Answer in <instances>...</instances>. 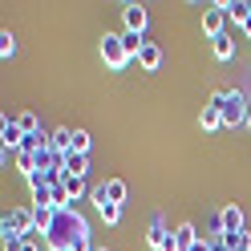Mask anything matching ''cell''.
I'll return each instance as SVG.
<instances>
[{"label": "cell", "mask_w": 251, "mask_h": 251, "mask_svg": "<svg viewBox=\"0 0 251 251\" xmlns=\"http://www.w3.org/2000/svg\"><path fill=\"white\" fill-rule=\"evenodd\" d=\"M138 65H142L146 73H154V69L162 65V49H158L154 41H146V45H142V53H138Z\"/></svg>", "instance_id": "11"}, {"label": "cell", "mask_w": 251, "mask_h": 251, "mask_svg": "<svg viewBox=\"0 0 251 251\" xmlns=\"http://www.w3.org/2000/svg\"><path fill=\"white\" fill-rule=\"evenodd\" d=\"M199 126H202V130H219V126H223V114L207 101V105H202V114H199Z\"/></svg>", "instance_id": "16"}, {"label": "cell", "mask_w": 251, "mask_h": 251, "mask_svg": "<svg viewBox=\"0 0 251 251\" xmlns=\"http://www.w3.org/2000/svg\"><path fill=\"white\" fill-rule=\"evenodd\" d=\"M243 126H247V130H251V109H247V122H243Z\"/></svg>", "instance_id": "25"}, {"label": "cell", "mask_w": 251, "mask_h": 251, "mask_svg": "<svg viewBox=\"0 0 251 251\" xmlns=\"http://www.w3.org/2000/svg\"><path fill=\"white\" fill-rule=\"evenodd\" d=\"M219 223H223V235H239V231H247V227H243V207H239V202H223Z\"/></svg>", "instance_id": "4"}, {"label": "cell", "mask_w": 251, "mask_h": 251, "mask_svg": "<svg viewBox=\"0 0 251 251\" xmlns=\"http://www.w3.org/2000/svg\"><path fill=\"white\" fill-rule=\"evenodd\" d=\"M89 146H93L89 130H73V154H89Z\"/></svg>", "instance_id": "19"}, {"label": "cell", "mask_w": 251, "mask_h": 251, "mask_svg": "<svg viewBox=\"0 0 251 251\" xmlns=\"http://www.w3.org/2000/svg\"><path fill=\"white\" fill-rule=\"evenodd\" d=\"M239 28H243V33H247V37H251V17H247V21H243V25H239Z\"/></svg>", "instance_id": "24"}, {"label": "cell", "mask_w": 251, "mask_h": 251, "mask_svg": "<svg viewBox=\"0 0 251 251\" xmlns=\"http://www.w3.org/2000/svg\"><path fill=\"white\" fill-rule=\"evenodd\" d=\"M93 191H98L105 202H118V207H122V202H126V195H130V186H126L122 178H105L101 186H93Z\"/></svg>", "instance_id": "8"}, {"label": "cell", "mask_w": 251, "mask_h": 251, "mask_svg": "<svg viewBox=\"0 0 251 251\" xmlns=\"http://www.w3.org/2000/svg\"><path fill=\"white\" fill-rule=\"evenodd\" d=\"M122 21H126V33H134V37H142L146 25H150V17H146L142 4H122Z\"/></svg>", "instance_id": "3"}, {"label": "cell", "mask_w": 251, "mask_h": 251, "mask_svg": "<svg viewBox=\"0 0 251 251\" xmlns=\"http://www.w3.org/2000/svg\"><path fill=\"white\" fill-rule=\"evenodd\" d=\"M93 207H98L101 223H109V227H114V223H122V207H118V202H105L98 191H93Z\"/></svg>", "instance_id": "10"}, {"label": "cell", "mask_w": 251, "mask_h": 251, "mask_svg": "<svg viewBox=\"0 0 251 251\" xmlns=\"http://www.w3.org/2000/svg\"><path fill=\"white\" fill-rule=\"evenodd\" d=\"M17 122H21V130H25V134H41V126H37V114H21Z\"/></svg>", "instance_id": "22"}, {"label": "cell", "mask_w": 251, "mask_h": 251, "mask_svg": "<svg viewBox=\"0 0 251 251\" xmlns=\"http://www.w3.org/2000/svg\"><path fill=\"white\" fill-rule=\"evenodd\" d=\"M211 49H215V57H219V61H231V57H235V41H231V33L215 37V41H211Z\"/></svg>", "instance_id": "15"}, {"label": "cell", "mask_w": 251, "mask_h": 251, "mask_svg": "<svg viewBox=\"0 0 251 251\" xmlns=\"http://www.w3.org/2000/svg\"><path fill=\"white\" fill-rule=\"evenodd\" d=\"M101 57H105V65H109V69H126V65H130V57H126V45H122L118 33H105V37H101Z\"/></svg>", "instance_id": "2"}, {"label": "cell", "mask_w": 251, "mask_h": 251, "mask_svg": "<svg viewBox=\"0 0 251 251\" xmlns=\"http://www.w3.org/2000/svg\"><path fill=\"white\" fill-rule=\"evenodd\" d=\"M219 8H223V12H227V17H231L235 25H243V21L251 17V0H223Z\"/></svg>", "instance_id": "12"}, {"label": "cell", "mask_w": 251, "mask_h": 251, "mask_svg": "<svg viewBox=\"0 0 251 251\" xmlns=\"http://www.w3.org/2000/svg\"><path fill=\"white\" fill-rule=\"evenodd\" d=\"M223 25H227V12L219 8V4L202 8V33H207L211 41H215V37H223Z\"/></svg>", "instance_id": "5"}, {"label": "cell", "mask_w": 251, "mask_h": 251, "mask_svg": "<svg viewBox=\"0 0 251 251\" xmlns=\"http://www.w3.org/2000/svg\"><path fill=\"white\" fill-rule=\"evenodd\" d=\"M98 251H105V247H98Z\"/></svg>", "instance_id": "26"}, {"label": "cell", "mask_w": 251, "mask_h": 251, "mask_svg": "<svg viewBox=\"0 0 251 251\" xmlns=\"http://www.w3.org/2000/svg\"><path fill=\"white\" fill-rule=\"evenodd\" d=\"M211 105L223 114V126H243L247 122V109H251L239 89H215L211 93Z\"/></svg>", "instance_id": "1"}, {"label": "cell", "mask_w": 251, "mask_h": 251, "mask_svg": "<svg viewBox=\"0 0 251 251\" xmlns=\"http://www.w3.org/2000/svg\"><path fill=\"white\" fill-rule=\"evenodd\" d=\"M170 235H175V231L166 227V219H162V215H154V219H150V231H146V243H150L154 251H162V247L170 243Z\"/></svg>", "instance_id": "6"}, {"label": "cell", "mask_w": 251, "mask_h": 251, "mask_svg": "<svg viewBox=\"0 0 251 251\" xmlns=\"http://www.w3.org/2000/svg\"><path fill=\"white\" fill-rule=\"evenodd\" d=\"M0 142H4V154H8V150H21L25 130H21V122H17V118H4V126H0Z\"/></svg>", "instance_id": "7"}, {"label": "cell", "mask_w": 251, "mask_h": 251, "mask_svg": "<svg viewBox=\"0 0 251 251\" xmlns=\"http://www.w3.org/2000/svg\"><path fill=\"white\" fill-rule=\"evenodd\" d=\"M17 251H41V247H37V239H25V243H21Z\"/></svg>", "instance_id": "23"}, {"label": "cell", "mask_w": 251, "mask_h": 251, "mask_svg": "<svg viewBox=\"0 0 251 251\" xmlns=\"http://www.w3.org/2000/svg\"><path fill=\"white\" fill-rule=\"evenodd\" d=\"M223 243L231 251H251V231H239V235H223Z\"/></svg>", "instance_id": "17"}, {"label": "cell", "mask_w": 251, "mask_h": 251, "mask_svg": "<svg viewBox=\"0 0 251 251\" xmlns=\"http://www.w3.org/2000/svg\"><path fill=\"white\" fill-rule=\"evenodd\" d=\"M122 45H126V57H138V53H142V45H146V37H134V33H122Z\"/></svg>", "instance_id": "18"}, {"label": "cell", "mask_w": 251, "mask_h": 251, "mask_svg": "<svg viewBox=\"0 0 251 251\" xmlns=\"http://www.w3.org/2000/svg\"><path fill=\"white\" fill-rule=\"evenodd\" d=\"M61 182H65V191H69V199H81V195H85V178H73V175H65Z\"/></svg>", "instance_id": "20"}, {"label": "cell", "mask_w": 251, "mask_h": 251, "mask_svg": "<svg viewBox=\"0 0 251 251\" xmlns=\"http://www.w3.org/2000/svg\"><path fill=\"white\" fill-rule=\"evenodd\" d=\"M49 146H53L57 154H69V150H73V130H69V126L53 130V134H49Z\"/></svg>", "instance_id": "14"}, {"label": "cell", "mask_w": 251, "mask_h": 251, "mask_svg": "<svg viewBox=\"0 0 251 251\" xmlns=\"http://www.w3.org/2000/svg\"><path fill=\"white\" fill-rule=\"evenodd\" d=\"M12 53H17V37H12V33H8V28H4V33H0V57H4V61H8Z\"/></svg>", "instance_id": "21"}, {"label": "cell", "mask_w": 251, "mask_h": 251, "mask_svg": "<svg viewBox=\"0 0 251 251\" xmlns=\"http://www.w3.org/2000/svg\"><path fill=\"white\" fill-rule=\"evenodd\" d=\"M199 239H202V235L195 231V223H178V227H175V247H178V251H191Z\"/></svg>", "instance_id": "9"}, {"label": "cell", "mask_w": 251, "mask_h": 251, "mask_svg": "<svg viewBox=\"0 0 251 251\" xmlns=\"http://www.w3.org/2000/svg\"><path fill=\"white\" fill-rule=\"evenodd\" d=\"M85 170H89V154H65V175H73V178H85Z\"/></svg>", "instance_id": "13"}]
</instances>
